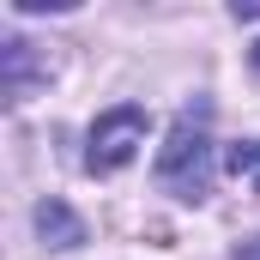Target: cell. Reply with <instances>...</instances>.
I'll return each mask as SVG.
<instances>
[{"label":"cell","instance_id":"obj_5","mask_svg":"<svg viewBox=\"0 0 260 260\" xmlns=\"http://www.w3.org/2000/svg\"><path fill=\"white\" fill-rule=\"evenodd\" d=\"M230 260H260V236H254V242H242V248H236Z\"/></svg>","mask_w":260,"mask_h":260},{"label":"cell","instance_id":"obj_2","mask_svg":"<svg viewBox=\"0 0 260 260\" xmlns=\"http://www.w3.org/2000/svg\"><path fill=\"white\" fill-rule=\"evenodd\" d=\"M145 145V109L139 103H115V109H103L91 133H85V170L91 176H115V170H127L133 151Z\"/></svg>","mask_w":260,"mask_h":260},{"label":"cell","instance_id":"obj_7","mask_svg":"<svg viewBox=\"0 0 260 260\" xmlns=\"http://www.w3.org/2000/svg\"><path fill=\"white\" fill-rule=\"evenodd\" d=\"M254 73H260V43H254Z\"/></svg>","mask_w":260,"mask_h":260},{"label":"cell","instance_id":"obj_6","mask_svg":"<svg viewBox=\"0 0 260 260\" xmlns=\"http://www.w3.org/2000/svg\"><path fill=\"white\" fill-rule=\"evenodd\" d=\"M236 18H260V0H236Z\"/></svg>","mask_w":260,"mask_h":260},{"label":"cell","instance_id":"obj_3","mask_svg":"<svg viewBox=\"0 0 260 260\" xmlns=\"http://www.w3.org/2000/svg\"><path fill=\"white\" fill-rule=\"evenodd\" d=\"M37 236H43L49 248H79V242H85V224H79V212H73L67 200H43V206H37Z\"/></svg>","mask_w":260,"mask_h":260},{"label":"cell","instance_id":"obj_1","mask_svg":"<svg viewBox=\"0 0 260 260\" xmlns=\"http://www.w3.org/2000/svg\"><path fill=\"white\" fill-rule=\"evenodd\" d=\"M157 182L170 188L176 200H200L206 182H212V139H206V121L194 109L170 127L164 151H157Z\"/></svg>","mask_w":260,"mask_h":260},{"label":"cell","instance_id":"obj_4","mask_svg":"<svg viewBox=\"0 0 260 260\" xmlns=\"http://www.w3.org/2000/svg\"><path fill=\"white\" fill-rule=\"evenodd\" d=\"M224 170H230V176H260V139L230 145V151H224Z\"/></svg>","mask_w":260,"mask_h":260}]
</instances>
